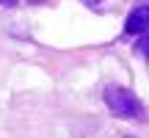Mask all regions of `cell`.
I'll use <instances>...</instances> for the list:
<instances>
[{"instance_id": "1", "label": "cell", "mask_w": 149, "mask_h": 138, "mask_svg": "<svg viewBox=\"0 0 149 138\" xmlns=\"http://www.w3.org/2000/svg\"><path fill=\"white\" fill-rule=\"evenodd\" d=\"M105 105L119 119H144V102L122 86H108L105 89Z\"/></svg>"}, {"instance_id": "2", "label": "cell", "mask_w": 149, "mask_h": 138, "mask_svg": "<svg viewBox=\"0 0 149 138\" xmlns=\"http://www.w3.org/2000/svg\"><path fill=\"white\" fill-rule=\"evenodd\" d=\"M144 33H149V6H135L127 14L124 36H144Z\"/></svg>"}, {"instance_id": "3", "label": "cell", "mask_w": 149, "mask_h": 138, "mask_svg": "<svg viewBox=\"0 0 149 138\" xmlns=\"http://www.w3.org/2000/svg\"><path fill=\"white\" fill-rule=\"evenodd\" d=\"M135 53H138V55H144V58L149 61V33H144V36H138V39H135Z\"/></svg>"}, {"instance_id": "4", "label": "cell", "mask_w": 149, "mask_h": 138, "mask_svg": "<svg viewBox=\"0 0 149 138\" xmlns=\"http://www.w3.org/2000/svg\"><path fill=\"white\" fill-rule=\"evenodd\" d=\"M17 3H19V0H0V6H6V8H14Z\"/></svg>"}, {"instance_id": "5", "label": "cell", "mask_w": 149, "mask_h": 138, "mask_svg": "<svg viewBox=\"0 0 149 138\" xmlns=\"http://www.w3.org/2000/svg\"><path fill=\"white\" fill-rule=\"evenodd\" d=\"M124 138H135V135H124Z\"/></svg>"}]
</instances>
